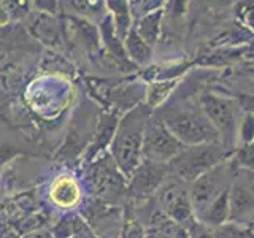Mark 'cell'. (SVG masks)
<instances>
[{"mask_svg":"<svg viewBox=\"0 0 254 238\" xmlns=\"http://www.w3.org/2000/svg\"><path fill=\"white\" fill-rule=\"evenodd\" d=\"M151 116L153 110L148 107H137L132 108L118 124L115 137L111 140V157L124 178L130 179L143 162V138Z\"/></svg>","mask_w":254,"mask_h":238,"instance_id":"cell-1","label":"cell"},{"mask_svg":"<svg viewBox=\"0 0 254 238\" xmlns=\"http://www.w3.org/2000/svg\"><path fill=\"white\" fill-rule=\"evenodd\" d=\"M156 115L162 119L167 129L186 146L221 141L218 130L205 116L200 103L194 105V103L185 102L178 108H164L161 113Z\"/></svg>","mask_w":254,"mask_h":238,"instance_id":"cell-2","label":"cell"},{"mask_svg":"<svg viewBox=\"0 0 254 238\" xmlns=\"http://www.w3.org/2000/svg\"><path fill=\"white\" fill-rule=\"evenodd\" d=\"M234 151L226 148L221 141L218 143H205V145L188 146L181 154L169 165V172L185 182H194L205 173L213 170L224 161H227L229 156H232Z\"/></svg>","mask_w":254,"mask_h":238,"instance_id":"cell-3","label":"cell"},{"mask_svg":"<svg viewBox=\"0 0 254 238\" xmlns=\"http://www.w3.org/2000/svg\"><path fill=\"white\" fill-rule=\"evenodd\" d=\"M198 103L208 121L218 130L222 145L234 151L238 122L242 118V108L238 102L234 97H224V95L214 92H203Z\"/></svg>","mask_w":254,"mask_h":238,"instance_id":"cell-4","label":"cell"},{"mask_svg":"<svg viewBox=\"0 0 254 238\" xmlns=\"http://www.w3.org/2000/svg\"><path fill=\"white\" fill-rule=\"evenodd\" d=\"M186 184L188 182L173 177L170 173L164 181V184L156 192V202L159 210H162L167 216L178 222L190 234L200 222L197 221L194 214L189 194L190 187H188Z\"/></svg>","mask_w":254,"mask_h":238,"instance_id":"cell-5","label":"cell"},{"mask_svg":"<svg viewBox=\"0 0 254 238\" xmlns=\"http://www.w3.org/2000/svg\"><path fill=\"white\" fill-rule=\"evenodd\" d=\"M188 146L167 129L162 119L153 113L146 124L145 138H143L141 157L146 162L170 164Z\"/></svg>","mask_w":254,"mask_h":238,"instance_id":"cell-6","label":"cell"},{"mask_svg":"<svg viewBox=\"0 0 254 238\" xmlns=\"http://www.w3.org/2000/svg\"><path fill=\"white\" fill-rule=\"evenodd\" d=\"M227 170V161L214 167L213 170L205 173L203 177L195 179L190 186V203H192V210L197 221L205 213V210L211 205V202L216 197H219L224 190L230 189L226 182V175H229Z\"/></svg>","mask_w":254,"mask_h":238,"instance_id":"cell-7","label":"cell"},{"mask_svg":"<svg viewBox=\"0 0 254 238\" xmlns=\"http://www.w3.org/2000/svg\"><path fill=\"white\" fill-rule=\"evenodd\" d=\"M170 175L167 164H154L143 161L130 178V184L127 186V194L133 200L143 202L153 197L159 187L164 184V181Z\"/></svg>","mask_w":254,"mask_h":238,"instance_id":"cell-8","label":"cell"},{"mask_svg":"<svg viewBox=\"0 0 254 238\" xmlns=\"http://www.w3.org/2000/svg\"><path fill=\"white\" fill-rule=\"evenodd\" d=\"M91 181L95 194L105 200H116L124 190L127 192V187L124 186L126 178L118 170L113 157H103L100 162L92 167Z\"/></svg>","mask_w":254,"mask_h":238,"instance_id":"cell-9","label":"cell"},{"mask_svg":"<svg viewBox=\"0 0 254 238\" xmlns=\"http://www.w3.org/2000/svg\"><path fill=\"white\" fill-rule=\"evenodd\" d=\"M229 222H245L254 213V194L250 189L234 184L229 189Z\"/></svg>","mask_w":254,"mask_h":238,"instance_id":"cell-10","label":"cell"},{"mask_svg":"<svg viewBox=\"0 0 254 238\" xmlns=\"http://www.w3.org/2000/svg\"><path fill=\"white\" fill-rule=\"evenodd\" d=\"M50 197L58 206L68 210L81 200V189H79L76 179L71 177H59L53 181L50 187Z\"/></svg>","mask_w":254,"mask_h":238,"instance_id":"cell-11","label":"cell"},{"mask_svg":"<svg viewBox=\"0 0 254 238\" xmlns=\"http://www.w3.org/2000/svg\"><path fill=\"white\" fill-rule=\"evenodd\" d=\"M162 16H164V8L157 11H153L146 16H143L141 19L135 22V32L138 34V37L149 45L151 48H154L157 43L159 37H161V27H162Z\"/></svg>","mask_w":254,"mask_h":238,"instance_id":"cell-12","label":"cell"},{"mask_svg":"<svg viewBox=\"0 0 254 238\" xmlns=\"http://www.w3.org/2000/svg\"><path fill=\"white\" fill-rule=\"evenodd\" d=\"M230 210H229V189L224 190L219 197L211 202V205L205 210L198 222L208 227H221L229 222Z\"/></svg>","mask_w":254,"mask_h":238,"instance_id":"cell-13","label":"cell"},{"mask_svg":"<svg viewBox=\"0 0 254 238\" xmlns=\"http://www.w3.org/2000/svg\"><path fill=\"white\" fill-rule=\"evenodd\" d=\"M123 45H124L126 54L129 56V59L133 60L137 65H145V63H148L151 58H153V48L143 42L133 27L129 30V34L126 35Z\"/></svg>","mask_w":254,"mask_h":238,"instance_id":"cell-14","label":"cell"},{"mask_svg":"<svg viewBox=\"0 0 254 238\" xmlns=\"http://www.w3.org/2000/svg\"><path fill=\"white\" fill-rule=\"evenodd\" d=\"M110 11L113 13V26L115 32L119 37V40H124L126 35L129 34L132 29V16H130V8L127 2H107Z\"/></svg>","mask_w":254,"mask_h":238,"instance_id":"cell-15","label":"cell"},{"mask_svg":"<svg viewBox=\"0 0 254 238\" xmlns=\"http://www.w3.org/2000/svg\"><path fill=\"white\" fill-rule=\"evenodd\" d=\"M177 79H167V81H154L151 83L146 92V107L149 110H156L169 99V95L177 86Z\"/></svg>","mask_w":254,"mask_h":238,"instance_id":"cell-16","label":"cell"},{"mask_svg":"<svg viewBox=\"0 0 254 238\" xmlns=\"http://www.w3.org/2000/svg\"><path fill=\"white\" fill-rule=\"evenodd\" d=\"M29 29L32 34L38 40H42V42L54 43L56 40H58V26H56L54 19L50 18V16H45V14L37 16V18H34V21L30 22Z\"/></svg>","mask_w":254,"mask_h":238,"instance_id":"cell-17","label":"cell"},{"mask_svg":"<svg viewBox=\"0 0 254 238\" xmlns=\"http://www.w3.org/2000/svg\"><path fill=\"white\" fill-rule=\"evenodd\" d=\"M237 143L240 146L253 145L254 143V116L250 113H243L237 129Z\"/></svg>","mask_w":254,"mask_h":238,"instance_id":"cell-18","label":"cell"},{"mask_svg":"<svg viewBox=\"0 0 254 238\" xmlns=\"http://www.w3.org/2000/svg\"><path fill=\"white\" fill-rule=\"evenodd\" d=\"M234 157H232V165L234 169H245L254 172V143L246 146H238V149H234Z\"/></svg>","mask_w":254,"mask_h":238,"instance_id":"cell-19","label":"cell"},{"mask_svg":"<svg viewBox=\"0 0 254 238\" xmlns=\"http://www.w3.org/2000/svg\"><path fill=\"white\" fill-rule=\"evenodd\" d=\"M145 234H146V230L138 222V219L129 216L124 222L121 238H145Z\"/></svg>","mask_w":254,"mask_h":238,"instance_id":"cell-20","label":"cell"},{"mask_svg":"<svg viewBox=\"0 0 254 238\" xmlns=\"http://www.w3.org/2000/svg\"><path fill=\"white\" fill-rule=\"evenodd\" d=\"M234 99L238 102L243 113H250L254 116V94L250 92H237L234 95Z\"/></svg>","mask_w":254,"mask_h":238,"instance_id":"cell-21","label":"cell"},{"mask_svg":"<svg viewBox=\"0 0 254 238\" xmlns=\"http://www.w3.org/2000/svg\"><path fill=\"white\" fill-rule=\"evenodd\" d=\"M240 18L251 30H254V3H243Z\"/></svg>","mask_w":254,"mask_h":238,"instance_id":"cell-22","label":"cell"},{"mask_svg":"<svg viewBox=\"0 0 254 238\" xmlns=\"http://www.w3.org/2000/svg\"><path fill=\"white\" fill-rule=\"evenodd\" d=\"M73 235H75L73 238H95L89 230V227H87L81 219H76L73 222Z\"/></svg>","mask_w":254,"mask_h":238,"instance_id":"cell-23","label":"cell"},{"mask_svg":"<svg viewBox=\"0 0 254 238\" xmlns=\"http://www.w3.org/2000/svg\"><path fill=\"white\" fill-rule=\"evenodd\" d=\"M24 238H53V237L50 235V232H45V230H40V232L27 234Z\"/></svg>","mask_w":254,"mask_h":238,"instance_id":"cell-24","label":"cell"},{"mask_svg":"<svg viewBox=\"0 0 254 238\" xmlns=\"http://www.w3.org/2000/svg\"><path fill=\"white\" fill-rule=\"evenodd\" d=\"M145 238H169L164 234H159V232H154V230H146L145 234Z\"/></svg>","mask_w":254,"mask_h":238,"instance_id":"cell-25","label":"cell"}]
</instances>
